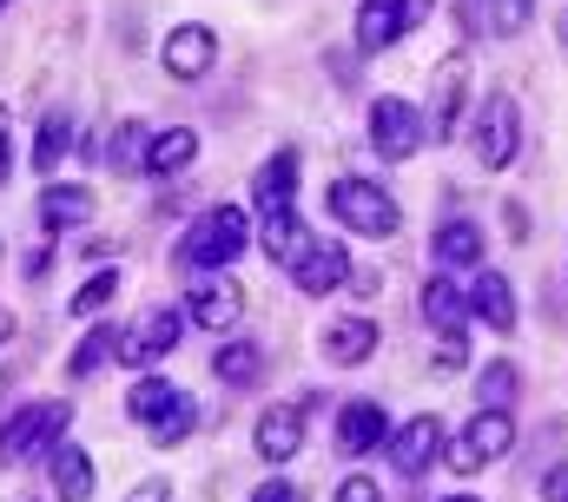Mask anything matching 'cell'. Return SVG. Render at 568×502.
<instances>
[{
  "instance_id": "obj_1",
  "label": "cell",
  "mask_w": 568,
  "mask_h": 502,
  "mask_svg": "<svg viewBox=\"0 0 568 502\" xmlns=\"http://www.w3.org/2000/svg\"><path fill=\"white\" fill-rule=\"evenodd\" d=\"M331 212H337L351 232H364V239H390V232L404 225L397 199H390L384 185H371V179H337V185H331Z\"/></svg>"
},
{
  "instance_id": "obj_2",
  "label": "cell",
  "mask_w": 568,
  "mask_h": 502,
  "mask_svg": "<svg viewBox=\"0 0 568 502\" xmlns=\"http://www.w3.org/2000/svg\"><path fill=\"white\" fill-rule=\"evenodd\" d=\"M73 423V403H27L20 416H7L0 430V463H27V456H47Z\"/></svg>"
},
{
  "instance_id": "obj_3",
  "label": "cell",
  "mask_w": 568,
  "mask_h": 502,
  "mask_svg": "<svg viewBox=\"0 0 568 502\" xmlns=\"http://www.w3.org/2000/svg\"><path fill=\"white\" fill-rule=\"evenodd\" d=\"M509 443H516V423H509V410H476L469 416V430L443 450V463L456 470V476H476L483 463H496V456H509Z\"/></svg>"
},
{
  "instance_id": "obj_4",
  "label": "cell",
  "mask_w": 568,
  "mask_h": 502,
  "mask_svg": "<svg viewBox=\"0 0 568 502\" xmlns=\"http://www.w3.org/2000/svg\"><path fill=\"white\" fill-rule=\"evenodd\" d=\"M245 239H252L245 212H239V205H212V212L185 232V258L205 264V271H219V264H232V258L245 251Z\"/></svg>"
},
{
  "instance_id": "obj_5",
  "label": "cell",
  "mask_w": 568,
  "mask_h": 502,
  "mask_svg": "<svg viewBox=\"0 0 568 502\" xmlns=\"http://www.w3.org/2000/svg\"><path fill=\"white\" fill-rule=\"evenodd\" d=\"M469 145H476V159H483L489 172H503V165L516 159V145H523V107H516L509 93H489V100H483V113H476Z\"/></svg>"
},
{
  "instance_id": "obj_6",
  "label": "cell",
  "mask_w": 568,
  "mask_h": 502,
  "mask_svg": "<svg viewBox=\"0 0 568 502\" xmlns=\"http://www.w3.org/2000/svg\"><path fill=\"white\" fill-rule=\"evenodd\" d=\"M424 139H429V126L410 100H377L371 107V145H377V159H417Z\"/></svg>"
},
{
  "instance_id": "obj_7",
  "label": "cell",
  "mask_w": 568,
  "mask_h": 502,
  "mask_svg": "<svg viewBox=\"0 0 568 502\" xmlns=\"http://www.w3.org/2000/svg\"><path fill=\"white\" fill-rule=\"evenodd\" d=\"M185 318H192L199 331H212V338H219V331H232V324L245 318V291H239L232 278H199V284H192V298H185Z\"/></svg>"
},
{
  "instance_id": "obj_8",
  "label": "cell",
  "mask_w": 568,
  "mask_h": 502,
  "mask_svg": "<svg viewBox=\"0 0 568 502\" xmlns=\"http://www.w3.org/2000/svg\"><path fill=\"white\" fill-rule=\"evenodd\" d=\"M179 331H185V318H179V311H165V304H159V311H145L140 324L120 338V364H152V358H165V351L179 344Z\"/></svg>"
},
{
  "instance_id": "obj_9",
  "label": "cell",
  "mask_w": 568,
  "mask_h": 502,
  "mask_svg": "<svg viewBox=\"0 0 568 502\" xmlns=\"http://www.w3.org/2000/svg\"><path fill=\"white\" fill-rule=\"evenodd\" d=\"M212 53H219V33L199 27V20H185V27L165 33V73H172V80H199V73L212 67Z\"/></svg>"
},
{
  "instance_id": "obj_10",
  "label": "cell",
  "mask_w": 568,
  "mask_h": 502,
  "mask_svg": "<svg viewBox=\"0 0 568 502\" xmlns=\"http://www.w3.org/2000/svg\"><path fill=\"white\" fill-rule=\"evenodd\" d=\"M390 463H397V476H424L429 463H443V423H436V416L404 423V430L390 436Z\"/></svg>"
},
{
  "instance_id": "obj_11",
  "label": "cell",
  "mask_w": 568,
  "mask_h": 502,
  "mask_svg": "<svg viewBox=\"0 0 568 502\" xmlns=\"http://www.w3.org/2000/svg\"><path fill=\"white\" fill-rule=\"evenodd\" d=\"M384 436H390V416H384L377 396L344 403V416H337V450H344V456H364V450H377Z\"/></svg>"
},
{
  "instance_id": "obj_12",
  "label": "cell",
  "mask_w": 568,
  "mask_h": 502,
  "mask_svg": "<svg viewBox=\"0 0 568 502\" xmlns=\"http://www.w3.org/2000/svg\"><path fill=\"white\" fill-rule=\"evenodd\" d=\"M463 80H469V60L449 53L436 67V87H429V139H449L456 132V113H463Z\"/></svg>"
},
{
  "instance_id": "obj_13",
  "label": "cell",
  "mask_w": 568,
  "mask_h": 502,
  "mask_svg": "<svg viewBox=\"0 0 568 502\" xmlns=\"http://www.w3.org/2000/svg\"><path fill=\"white\" fill-rule=\"evenodd\" d=\"M47 483H53L60 502H93V463H87V450L60 436V443L47 450Z\"/></svg>"
},
{
  "instance_id": "obj_14",
  "label": "cell",
  "mask_w": 568,
  "mask_h": 502,
  "mask_svg": "<svg viewBox=\"0 0 568 502\" xmlns=\"http://www.w3.org/2000/svg\"><path fill=\"white\" fill-rule=\"evenodd\" d=\"M410 33V7L404 0H364L357 7V47L364 53H384V47H397Z\"/></svg>"
},
{
  "instance_id": "obj_15",
  "label": "cell",
  "mask_w": 568,
  "mask_h": 502,
  "mask_svg": "<svg viewBox=\"0 0 568 502\" xmlns=\"http://www.w3.org/2000/svg\"><path fill=\"white\" fill-rule=\"evenodd\" d=\"M291 278H297L304 298H331V291L351 278V258H344V245H311L297 264H291Z\"/></svg>"
},
{
  "instance_id": "obj_16",
  "label": "cell",
  "mask_w": 568,
  "mask_h": 502,
  "mask_svg": "<svg viewBox=\"0 0 568 502\" xmlns=\"http://www.w3.org/2000/svg\"><path fill=\"white\" fill-rule=\"evenodd\" d=\"M297 450H304V410H297V403L265 410V416H258V456H265V463H291Z\"/></svg>"
},
{
  "instance_id": "obj_17",
  "label": "cell",
  "mask_w": 568,
  "mask_h": 502,
  "mask_svg": "<svg viewBox=\"0 0 568 502\" xmlns=\"http://www.w3.org/2000/svg\"><path fill=\"white\" fill-rule=\"evenodd\" d=\"M126 410H133V423H145V430H159L165 416L192 410V396H185L179 383H165V376H140V383H133V396H126Z\"/></svg>"
},
{
  "instance_id": "obj_18",
  "label": "cell",
  "mask_w": 568,
  "mask_h": 502,
  "mask_svg": "<svg viewBox=\"0 0 568 502\" xmlns=\"http://www.w3.org/2000/svg\"><path fill=\"white\" fill-rule=\"evenodd\" d=\"M258 245H265V258H272V264H297V258L317 245V239H311V225H304L291 205H278V212H265V232H258Z\"/></svg>"
},
{
  "instance_id": "obj_19",
  "label": "cell",
  "mask_w": 568,
  "mask_h": 502,
  "mask_svg": "<svg viewBox=\"0 0 568 502\" xmlns=\"http://www.w3.org/2000/svg\"><path fill=\"white\" fill-rule=\"evenodd\" d=\"M469 311L489 324V331H516V284L503 271H476V291H469Z\"/></svg>"
},
{
  "instance_id": "obj_20",
  "label": "cell",
  "mask_w": 568,
  "mask_h": 502,
  "mask_svg": "<svg viewBox=\"0 0 568 502\" xmlns=\"http://www.w3.org/2000/svg\"><path fill=\"white\" fill-rule=\"evenodd\" d=\"M371 351H377V324H371V318H337V324H324V358H331V364L357 371Z\"/></svg>"
},
{
  "instance_id": "obj_21",
  "label": "cell",
  "mask_w": 568,
  "mask_h": 502,
  "mask_svg": "<svg viewBox=\"0 0 568 502\" xmlns=\"http://www.w3.org/2000/svg\"><path fill=\"white\" fill-rule=\"evenodd\" d=\"M265 364H272V358H265V344H252V338H232V344H219V351H212L219 383H239V390H245V383H258Z\"/></svg>"
},
{
  "instance_id": "obj_22",
  "label": "cell",
  "mask_w": 568,
  "mask_h": 502,
  "mask_svg": "<svg viewBox=\"0 0 568 502\" xmlns=\"http://www.w3.org/2000/svg\"><path fill=\"white\" fill-rule=\"evenodd\" d=\"M424 318L436 324V331H463L476 311H469V291H456L449 278H429L424 284Z\"/></svg>"
},
{
  "instance_id": "obj_23",
  "label": "cell",
  "mask_w": 568,
  "mask_h": 502,
  "mask_svg": "<svg viewBox=\"0 0 568 502\" xmlns=\"http://www.w3.org/2000/svg\"><path fill=\"white\" fill-rule=\"evenodd\" d=\"M87 219H93V192H80V185H47V199H40V225H47V232L87 225Z\"/></svg>"
},
{
  "instance_id": "obj_24",
  "label": "cell",
  "mask_w": 568,
  "mask_h": 502,
  "mask_svg": "<svg viewBox=\"0 0 568 502\" xmlns=\"http://www.w3.org/2000/svg\"><path fill=\"white\" fill-rule=\"evenodd\" d=\"M192 152H199V132L192 126H165L145 145V172H179V165H192Z\"/></svg>"
},
{
  "instance_id": "obj_25",
  "label": "cell",
  "mask_w": 568,
  "mask_h": 502,
  "mask_svg": "<svg viewBox=\"0 0 568 502\" xmlns=\"http://www.w3.org/2000/svg\"><path fill=\"white\" fill-rule=\"evenodd\" d=\"M436 258H443V264H483V225L449 219V225L436 232Z\"/></svg>"
},
{
  "instance_id": "obj_26",
  "label": "cell",
  "mask_w": 568,
  "mask_h": 502,
  "mask_svg": "<svg viewBox=\"0 0 568 502\" xmlns=\"http://www.w3.org/2000/svg\"><path fill=\"white\" fill-rule=\"evenodd\" d=\"M145 145H152V126H145V120H120V126H113V145H106L113 172H140Z\"/></svg>"
},
{
  "instance_id": "obj_27",
  "label": "cell",
  "mask_w": 568,
  "mask_h": 502,
  "mask_svg": "<svg viewBox=\"0 0 568 502\" xmlns=\"http://www.w3.org/2000/svg\"><path fill=\"white\" fill-rule=\"evenodd\" d=\"M291 185H297V152H278V159L258 172V212H278V205H291Z\"/></svg>"
},
{
  "instance_id": "obj_28",
  "label": "cell",
  "mask_w": 568,
  "mask_h": 502,
  "mask_svg": "<svg viewBox=\"0 0 568 502\" xmlns=\"http://www.w3.org/2000/svg\"><path fill=\"white\" fill-rule=\"evenodd\" d=\"M516 390H523V371H516L509 358H496V364L483 371V383H476V403H483V410H509Z\"/></svg>"
},
{
  "instance_id": "obj_29",
  "label": "cell",
  "mask_w": 568,
  "mask_h": 502,
  "mask_svg": "<svg viewBox=\"0 0 568 502\" xmlns=\"http://www.w3.org/2000/svg\"><path fill=\"white\" fill-rule=\"evenodd\" d=\"M120 338H126V331H113V324L87 331V338H80V351H73V376H93L100 364H113V358H120Z\"/></svg>"
},
{
  "instance_id": "obj_30",
  "label": "cell",
  "mask_w": 568,
  "mask_h": 502,
  "mask_svg": "<svg viewBox=\"0 0 568 502\" xmlns=\"http://www.w3.org/2000/svg\"><path fill=\"white\" fill-rule=\"evenodd\" d=\"M67 152H73V120H67V113H47V120H40V145H33V165L53 172Z\"/></svg>"
},
{
  "instance_id": "obj_31",
  "label": "cell",
  "mask_w": 568,
  "mask_h": 502,
  "mask_svg": "<svg viewBox=\"0 0 568 502\" xmlns=\"http://www.w3.org/2000/svg\"><path fill=\"white\" fill-rule=\"evenodd\" d=\"M113 298H120V271H93V278L80 284V298H73V311H80V318H93V311H106Z\"/></svg>"
},
{
  "instance_id": "obj_32",
  "label": "cell",
  "mask_w": 568,
  "mask_h": 502,
  "mask_svg": "<svg viewBox=\"0 0 568 502\" xmlns=\"http://www.w3.org/2000/svg\"><path fill=\"white\" fill-rule=\"evenodd\" d=\"M529 13H536V0H489V27L509 40V33H523L529 27Z\"/></svg>"
},
{
  "instance_id": "obj_33",
  "label": "cell",
  "mask_w": 568,
  "mask_h": 502,
  "mask_svg": "<svg viewBox=\"0 0 568 502\" xmlns=\"http://www.w3.org/2000/svg\"><path fill=\"white\" fill-rule=\"evenodd\" d=\"M469 364V344H463V331H443V351H436V376H456Z\"/></svg>"
},
{
  "instance_id": "obj_34",
  "label": "cell",
  "mask_w": 568,
  "mask_h": 502,
  "mask_svg": "<svg viewBox=\"0 0 568 502\" xmlns=\"http://www.w3.org/2000/svg\"><path fill=\"white\" fill-rule=\"evenodd\" d=\"M337 502H384V496H377L371 476H344V483H337Z\"/></svg>"
},
{
  "instance_id": "obj_35",
  "label": "cell",
  "mask_w": 568,
  "mask_h": 502,
  "mask_svg": "<svg viewBox=\"0 0 568 502\" xmlns=\"http://www.w3.org/2000/svg\"><path fill=\"white\" fill-rule=\"evenodd\" d=\"M185 430H192V410H179V416H165V423H159V430H152V443H159V450H165V443H179V436H185Z\"/></svg>"
},
{
  "instance_id": "obj_36",
  "label": "cell",
  "mask_w": 568,
  "mask_h": 502,
  "mask_svg": "<svg viewBox=\"0 0 568 502\" xmlns=\"http://www.w3.org/2000/svg\"><path fill=\"white\" fill-rule=\"evenodd\" d=\"M542 502H568V463H556V470L542 476Z\"/></svg>"
},
{
  "instance_id": "obj_37",
  "label": "cell",
  "mask_w": 568,
  "mask_h": 502,
  "mask_svg": "<svg viewBox=\"0 0 568 502\" xmlns=\"http://www.w3.org/2000/svg\"><path fill=\"white\" fill-rule=\"evenodd\" d=\"M126 502H172V483H165V476H145V483H140Z\"/></svg>"
},
{
  "instance_id": "obj_38",
  "label": "cell",
  "mask_w": 568,
  "mask_h": 502,
  "mask_svg": "<svg viewBox=\"0 0 568 502\" xmlns=\"http://www.w3.org/2000/svg\"><path fill=\"white\" fill-rule=\"evenodd\" d=\"M351 284H357V298H377V291H384V271H357Z\"/></svg>"
},
{
  "instance_id": "obj_39",
  "label": "cell",
  "mask_w": 568,
  "mask_h": 502,
  "mask_svg": "<svg viewBox=\"0 0 568 502\" xmlns=\"http://www.w3.org/2000/svg\"><path fill=\"white\" fill-rule=\"evenodd\" d=\"M252 502H297V490H291V483H265Z\"/></svg>"
},
{
  "instance_id": "obj_40",
  "label": "cell",
  "mask_w": 568,
  "mask_h": 502,
  "mask_svg": "<svg viewBox=\"0 0 568 502\" xmlns=\"http://www.w3.org/2000/svg\"><path fill=\"white\" fill-rule=\"evenodd\" d=\"M7 139H13V120H7V107H0V179H7Z\"/></svg>"
},
{
  "instance_id": "obj_41",
  "label": "cell",
  "mask_w": 568,
  "mask_h": 502,
  "mask_svg": "<svg viewBox=\"0 0 568 502\" xmlns=\"http://www.w3.org/2000/svg\"><path fill=\"white\" fill-rule=\"evenodd\" d=\"M7 338H13V311L0 304V344H7Z\"/></svg>"
},
{
  "instance_id": "obj_42",
  "label": "cell",
  "mask_w": 568,
  "mask_h": 502,
  "mask_svg": "<svg viewBox=\"0 0 568 502\" xmlns=\"http://www.w3.org/2000/svg\"><path fill=\"white\" fill-rule=\"evenodd\" d=\"M556 27H562V60H568V7H562V20H556Z\"/></svg>"
},
{
  "instance_id": "obj_43",
  "label": "cell",
  "mask_w": 568,
  "mask_h": 502,
  "mask_svg": "<svg viewBox=\"0 0 568 502\" xmlns=\"http://www.w3.org/2000/svg\"><path fill=\"white\" fill-rule=\"evenodd\" d=\"M449 502H476V496H449Z\"/></svg>"
},
{
  "instance_id": "obj_44",
  "label": "cell",
  "mask_w": 568,
  "mask_h": 502,
  "mask_svg": "<svg viewBox=\"0 0 568 502\" xmlns=\"http://www.w3.org/2000/svg\"><path fill=\"white\" fill-rule=\"evenodd\" d=\"M0 13H7V0H0Z\"/></svg>"
}]
</instances>
